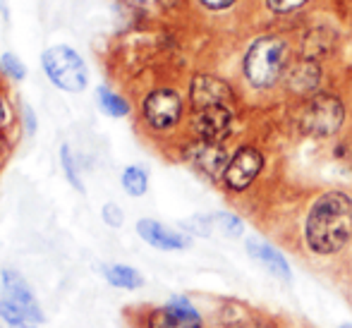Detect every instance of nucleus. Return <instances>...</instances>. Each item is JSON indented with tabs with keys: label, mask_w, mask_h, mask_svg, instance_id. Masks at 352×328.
Listing matches in <instances>:
<instances>
[{
	"label": "nucleus",
	"mask_w": 352,
	"mask_h": 328,
	"mask_svg": "<svg viewBox=\"0 0 352 328\" xmlns=\"http://www.w3.org/2000/svg\"><path fill=\"white\" fill-rule=\"evenodd\" d=\"M321 82V69L311 58H302L287 69L285 84L292 94H311Z\"/></svg>",
	"instance_id": "nucleus-14"
},
{
	"label": "nucleus",
	"mask_w": 352,
	"mask_h": 328,
	"mask_svg": "<svg viewBox=\"0 0 352 328\" xmlns=\"http://www.w3.org/2000/svg\"><path fill=\"white\" fill-rule=\"evenodd\" d=\"M305 237L311 252L329 256L340 252L352 237V199L343 192H326L311 204Z\"/></svg>",
	"instance_id": "nucleus-1"
},
{
	"label": "nucleus",
	"mask_w": 352,
	"mask_h": 328,
	"mask_svg": "<svg viewBox=\"0 0 352 328\" xmlns=\"http://www.w3.org/2000/svg\"><path fill=\"white\" fill-rule=\"evenodd\" d=\"M213 228L226 237H240L242 230H245V223L237 216H232V213H216L213 216Z\"/></svg>",
	"instance_id": "nucleus-24"
},
{
	"label": "nucleus",
	"mask_w": 352,
	"mask_h": 328,
	"mask_svg": "<svg viewBox=\"0 0 352 328\" xmlns=\"http://www.w3.org/2000/svg\"><path fill=\"white\" fill-rule=\"evenodd\" d=\"M0 328H3V326H0Z\"/></svg>",
	"instance_id": "nucleus-34"
},
{
	"label": "nucleus",
	"mask_w": 352,
	"mask_h": 328,
	"mask_svg": "<svg viewBox=\"0 0 352 328\" xmlns=\"http://www.w3.org/2000/svg\"><path fill=\"white\" fill-rule=\"evenodd\" d=\"M197 3H201L209 10H226V8H230L235 0H197Z\"/></svg>",
	"instance_id": "nucleus-31"
},
{
	"label": "nucleus",
	"mask_w": 352,
	"mask_h": 328,
	"mask_svg": "<svg viewBox=\"0 0 352 328\" xmlns=\"http://www.w3.org/2000/svg\"><path fill=\"white\" fill-rule=\"evenodd\" d=\"M118 3L130 12H148V10L158 8V0H118Z\"/></svg>",
	"instance_id": "nucleus-28"
},
{
	"label": "nucleus",
	"mask_w": 352,
	"mask_h": 328,
	"mask_svg": "<svg viewBox=\"0 0 352 328\" xmlns=\"http://www.w3.org/2000/svg\"><path fill=\"white\" fill-rule=\"evenodd\" d=\"M137 235H140L146 245L156 247V250H161V252H180L192 245L187 232L173 230V228L163 226V223L153 221V218H140V221H137Z\"/></svg>",
	"instance_id": "nucleus-13"
},
{
	"label": "nucleus",
	"mask_w": 352,
	"mask_h": 328,
	"mask_svg": "<svg viewBox=\"0 0 352 328\" xmlns=\"http://www.w3.org/2000/svg\"><path fill=\"white\" fill-rule=\"evenodd\" d=\"M140 328H204L201 314L187 297H170L163 307H151L137 316Z\"/></svg>",
	"instance_id": "nucleus-7"
},
{
	"label": "nucleus",
	"mask_w": 352,
	"mask_h": 328,
	"mask_svg": "<svg viewBox=\"0 0 352 328\" xmlns=\"http://www.w3.org/2000/svg\"><path fill=\"white\" fill-rule=\"evenodd\" d=\"M19 122H22V127H24V132H27V134H36L38 120H36V116H34V111L29 106H22V111H19Z\"/></svg>",
	"instance_id": "nucleus-27"
},
{
	"label": "nucleus",
	"mask_w": 352,
	"mask_h": 328,
	"mask_svg": "<svg viewBox=\"0 0 352 328\" xmlns=\"http://www.w3.org/2000/svg\"><path fill=\"white\" fill-rule=\"evenodd\" d=\"M158 51H161V36L158 34L130 29V32L120 34L116 39L111 58L118 67L127 69V72H140L156 58Z\"/></svg>",
	"instance_id": "nucleus-5"
},
{
	"label": "nucleus",
	"mask_w": 352,
	"mask_h": 328,
	"mask_svg": "<svg viewBox=\"0 0 352 328\" xmlns=\"http://www.w3.org/2000/svg\"><path fill=\"white\" fill-rule=\"evenodd\" d=\"M261 168H264L261 153L252 146H245L230 158V163L226 168V175H223V182L232 192H242L254 182V177L261 173Z\"/></svg>",
	"instance_id": "nucleus-12"
},
{
	"label": "nucleus",
	"mask_w": 352,
	"mask_h": 328,
	"mask_svg": "<svg viewBox=\"0 0 352 328\" xmlns=\"http://www.w3.org/2000/svg\"><path fill=\"white\" fill-rule=\"evenodd\" d=\"M41 69L48 82L65 94H82L89 87V65L70 43H53L43 48Z\"/></svg>",
	"instance_id": "nucleus-2"
},
{
	"label": "nucleus",
	"mask_w": 352,
	"mask_h": 328,
	"mask_svg": "<svg viewBox=\"0 0 352 328\" xmlns=\"http://www.w3.org/2000/svg\"><path fill=\"white\" fill-rule=\"evenodd\" d=\"M103 278L118 290H140V287H144V276L135 266H127V263L103 266Z\"/></svg>",
	"instance_id": "nucleus-17"
},
{
	"label": "nucleus",
	"mask_w": 352,
	"mask_h": 328,
	"mask_svg": "<svg viewBox=\"0 0 352 328\" xmlns=\"http://www.w3.org/2000/svg\"><path fill=\"white\" fill-rule=\"evenodd\" d=\"M0 290H3V297L12 300L34 324L41 326L46 321V314H43V307L38 302V297L34 295L32 285L27 283V278L22 276L14 268H3L0 271Z\"/></svg>",
	"instance_id": "nucleus-8"
},
{
	"label": "nucleus",
	"mask_w": 352,
	"mask_h": 328,
	"mask_svg": "<svg viewBox=\"0 0 352 328\" xmlns=\"http://www.w3.org/2000/svg\"><path fill=\"white\" fill-rule=\"evenodd\" d=\"M240 309H242V305L226 307V311H223V324H226V328H274L269 321L254 316V311H250V309L240 311Z\"/></svg>",
	"instance_id": "nucleus-18"
},
{
	"label": "nucleus",
	"mask_w": 352,
	"mask_h": 328,
	"mask_svg": "<svg viewBox=\"0 0 352 328\" xmlns=\"http://www.w3.org/2000/svg\"><path fill=\"white\" fill-rule=\"evenodd\" d=\"M340 328H352V326H350V324H348V326H340Z\"/></svg>",
	"instance_id": "nucleus-33"
},
{
	"label": "nucleus",
	"mask_w": 352,
	"mask_h": 328,
	"mask_svg": "<svg viewBox=\"0 0 352 328\" xmlns=\"http://www.w3.org/2000/svg\"><path fill=\"white\" fill-rule=\"evenodd\" d=\"M96 106L101 108L103 116L113 118V120H122V118L132 116V101L122 91L113 89L111 84H98L96 87Z\"/></svg>",
	"instance_id": "nucleus-16"
},
{
	"label": "nucleus",
	"mask_w": 352,
	"mask_h": 328,
	"mask_svg": "<svg viewBox=\"0 0 352 328\" xmlns=\"http://www.w3.org/2000/svg\"><path fill=\"white\" fill-rule=\"evenodd\" d=\"M187 235H199V237H209L213 230V218L211 216H192L182 223Z\"/></svg>",
	"instance_id": "nucleus-25"
},
{
	"label": "nucleus",
	"mask_w": 352,
	"mask_h": 328,
	"mask_svg": "<svg viewBox=\"0 0 352 328\" xmlns=\"http://www.w3.org/2000/svg\"><path fill=\"white\" fill-rule=\"evenodd\" d=\"M192 132H195V139H201V142L223 144V139H228L232 132L230 106H211L195 111V116H192Z\"/></svg>",
	"instance_id": "nucleus-11"
},
{
	"label": "nucleus",
	"mask_w": 352,
	"mask_h": 328,
	"mask_svg": "<svg viewBox=\"0 0 352 328\" xmlns=\"http://www.w3.org/2000/svg\"><path fill=\"white\" fill-rule=\"evenodd\" d=\"M0 79H5L10 84H19L27 79V65H24V61L17 53H0Z\"/></svg>",
	"instance_id": "nucleus-21"
},
{
	"label": "nucleus",
	"mask_w": 352,
	"mask_h": 328,
	"mask_svg": "<svg viewBox=\"0 0 352 328\" xmlns=\"http://www.w3.org/2000/svg\"><path fill=\"white\" fill-rule=\"evenodd\" d=\"M182 3H185V0H158V8H161L163 12H173V10H177Z\"/></svg>",
	"instance_id": "nucleus-32"
},
{
	"label": "nucleus",
	"mask_w": 352,
	"mask_h": 328,
	"mask_svg": "<svg viewBox=\"0 0 352 328\" xmlns=\"http://www.w3.org/2000/svg\"><path fill=\"white\" fill-rule=\"evenodd\" d=\"M14 122H19V113L14 106L12 96H10L8 87L0 82V132H10Z\"/></svg>",
	"instance_id": "nucleus-23"
},
{
	"label": "nucleus",
	"mask_w": 352,
	"mask_h": 328,
	"mask_svg": "<svg viewBox=\"0 0 352 328\" xmlns=\"http://www.w3.org/2000/svg\"><path fill=\"white\" fill-rule=\"evenodd\" d=\"M345 120V108L343 103L338 101L331 94H319L314 96L302 111V130L311 137H331L340 130Z\"/></svg>",
	"instance_id": "nucleus-6"
},
{
	"label": "nucleus",
	"mask_w": 352,
	"mask_h": 328,
	"mask_svg": "<svg viewBox=\"0 0 352 328\" xmlns=\"http://www.w3.org/2000/svg\"><path fill=\"white\" fill-rule=\"evenodd\" d=\"M120 185L130 197L140 199L148 192V173L142 166H127L120 173Z\"/></svg>",
	"instance_id": "nucleus-20"
},
{
	"label": "nucleus",
	"mask_w": 352,
	"mask_h": 328,
	"mask_svg": "<svg viewBox=\"0 0 352 328\" xmlns=\"http://www.w3.org/2000/svg\"><path fill=\"white\" fill-rule=\"evenodd\" d=\"M287 61V46L276 36H264L252 43L245 58V74L254 87L266 89L280 79Z\"/></svg>",
	"instance_id": "nucleus-4"
},
{
	"label": "nucleus",
	"mask_w": 352,
	"mask_h": 328,
	"mask_svg": "<svg viewBox=\"0 0 352 328\" xmlns=\"http://www.w3.org/2000/svg\"><path fill=\"white\" fill-rule=\"evenodd\" d=\"M0 321L8 328H38V324H34L12 300L0 295Z\"/></svg>",
	"instance_id": "nucleus-22"
},
{
	"label": "nucleus",
	"mask_w": 352,
	"mask_h": 328,
	"mask_svg": "<svg viewBox=\"0 0 352 328\" xmlns=\"http://www.w3.org/2000/svg\"><path fill=\"white\" fill-rule=\"evenodd\" d=\"M101 221L106 223L108 228L118 230V228H122V223H125V211L120 208V204L106 201V204L101 206Z\"/></svg>",
	"instance_id": "nucleus-26"
},
{
	"label": "nucleus",
	"mask_w": 352,
	"mask_h": 328,
	"mask_svg": "<svg viewBox=\"0 0 352 328\" xmlns=\"http://www.w3.org/2000/svg\"><path fill=\"white\" fill-rule=\"evenodd\" d=\"M247 252L252 254V259H256L261 263V266H266V271L274 273L276 278H280V281L290 283V266H287L285 256L280 254L278 250H274L271 245H266V242L261 240H247Z\"/></svg>",
	"instance_id": "nucleus-15"
},
{
	"label": "nucleus",
	"mask_w": 352,
	"mask_h": 328,
	"mask_svg": "<svg viewBox=\"0 0 352 328\" xmlns=\"http://www.w3.org/2000/svg\"><path fill=\"white\" fill-rule=\"evenodd\" d=\"M185 161L190 163L195 171H199L209 180H221L226 175V168L230 163L226 149L216 142H201L195 139L185 146Z\"/></svg>",
	"instance_id": "nucleus-9"
},
{
	"label": "nucleus",
	"mask_w": 352,
	"mask_h": 328,
	"mask_svg": "<svg viewBox=\"0 0 352 328\" xmlns=\"http://www.w3.org/2000/svg\"><path fill=\"white\" fill-rule=\"evenodd\" d=\"M307 0H266V5H269L274 12H290V10H297L302 8Z\"/></svg>",
	"instance_id": "nucleus-29"
},
{
	"label": "nucleus",
	"mask_w": 352,
	"mask_h": 328,
	"mask_svg": "<svg viewBox=\"0 0 352 328\" xmlns=\"http://www.w3.org/2000/svg\"><path fill=\"white\" fill-rule=\"evenodd\" d=\"M10 153H12V139H10V132H0V168L5 166Z\"/></svg>",
	"instance_id": "nucleus-30"
},
{
	"label": "nucleus",
	"mask_w": 352,
	"mask_h": 328,
	"mask_svg": "<svg viewBox=\"0 0 352 328\" xmlns=\"http://www.w3.org/2000/svg\"><path fill=\"white\" fill-rule=\"evenodd\" d=\"M137 116L146 132L168 134L185 118V98L175 87H151L142 94Z\"/></svg>",
	"instance_id": "nucleus-3"
},
{
	"label": "nucleus",
	"mask_w": 352,
	"mask_h": 328,
	"mask_svg": "<svg viewBox=\"0 0 352 328\" xmlns=\"http://www.w3.org/2000/svg\"><path fill=\"white\" fill-rule=\"evenodd\" d=\"M190 103L192 111H201V108L211 106H230L232 101V89L228 82L209 72H199L190 79Z\"/></svg>",
	"instance_id": "nucleus-10"
},
{
	"label": "nucleus",
	"mask_w": 352,
	"mask_h": 328,
	"mask_svg": "<svg viewBox=\"0 0 352 328\" xmlns=\"http://www.w3.org/2000/svg\"><path fill=\"white\" fill-rule=\"evenodd\" d=\"M60 168H63V173H65V180L72 185V190L79 192V195H84V192H87V185H84L82 171H79L77 153L72 151L70 144H63L60 146Z\"/></svg>",
	"instance_id": "nucleus-19"
}]
</instances>
